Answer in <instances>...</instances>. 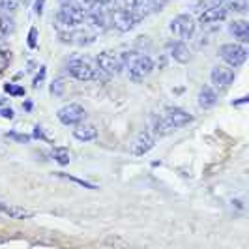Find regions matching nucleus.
<instances>
[{
	"label": "nucleus",
	"mask_w": 249,
	"mask_h": 249,
	"mask_svg": "<svg viewBox=\"0 0 249 249\" xmlns=\"http://www.w3.org/2000/svg\"><path fill=\"white\" fill-rule=\"evenodd\" d=\"M118 58H120L122 70H125L127 75H129V79L135 81V83L144 81L154 71V60L150 58L148 54H144V53L125 51V53L118 54Z\"/></svg>",
	"instance_id": "nucleus-1"
},
{
	"label": "nucleus",
	"mask_w": 249,
	"mask_h": 249,
	"mask_svg": "<svg viewBox=\"0 0 249 249\" xmlns=\"http://www.w3.org/2000/svg\"><path fill=\"white\" fill-rule=\"evenodd\" d=\"M193 120V116L186 112L184 109H167L165 112H161L156 120H154V137H165V135H171L175 133L176 129L184 127Z\"/></svg>",
	"instance_id": "nucleus-2"
},
{
	"label": "nucleus",
	"mask_w": 249,
	"mask_h": 249,
	"mask_svg": "<svg viewBox=\"0 0 249 249\" xmlns=\"http://www.w3.org/2000/svg\"><path fill=\"white\" fill-rule=\"evenodd\" d=\"M88 15V10L77 0H70V2H62V8L58 10L54 21L56 26H60L62 30H71L77 25L85 23Z\"/></svg>",
	"instance_id": "nucleus-3"
},
{
	"label": "nucleus",
	"mask_w": 249,
	"mask_h": 249,
	"mask_svg": "<svg viewBox=\"0 0 249 249\" xmlns=\"http://www.w3.org/2000/svg\"><path fill=\"white\" fill-rule=\"evenodd\" d=\"M171 32L175 34L178 39H182V41H187V39H191V37L195 36V32H197V23H195V19L189 15V13H180V15H176L171 19Z\"/></svg>",
	"instance_id": "nucleus-4"
},
{
	"label": "nucleus",
	"mask_w": 249,
	"mask_h": 249,
	"mask_svg": "<svg viewBox=\"0 0 249 249\" xmlns=\"http://www.w3.org/2000/svg\"><path fill=\"white\" fill-rule=\"evenodd\" d=\"M219 56L227 66L236 70L248 60V49L244 43H223L219 47Z\"/></svg>",
	"instance_id": "nucleus-5"
},
{
	"label": "nucleus",
	"mask_w": 249,
	"mask_h": 249,
	"mask_svg": "<svg viewBox=\"0 0 249 249\" xmlns=\"http://www.w3.org/2000/svg\"><path fill=\"white\" fill-rule=\"evenodd\" d=\"M165 4H167V0H122V8L135 13L139 19L146 17L150 13L160 12Z\"/></svg>",
	"instance_id": "nucleus-6"
},
{
	"label": "nucleus",
	"mask_w": 249,
	"mask_h": 249,
	"mask_svg": "<svg viewBox=\"0 0 249 249\" xmlns=\"http://www.w3.org/2000/svg\"><path fill=\"white\" fill-rule=\"evenodd\" d=\"M66 71L77 81H94L98 79V70L85 58H71L66 64Z\"/></svg>",
	"instance_id": "nucleus-7"
},
{
	"label": "nucleus",
	"mask_w": 249,
	"mask_h": 249,
	"mask_svg": "<svg viewBox=\"0 0 249 249\" xmlns=\"http://www.w3.org/2000/svg\"><path fill=\"white\" fill-rule=\"evenodd\" d=\"M141 21L135 13L127 12L124 8H114L111 13H109V23H111L118 32H129L133 30L137 23Z\"/></svg>",
	"instance_id": "nucleus-8"
},
{
	"label": "nucleus",
	"mask_w": 249,
	"mask_h": 249,
	"mask_svg": "<svg viewBox=\"0 0 249 249\" xmlns=\"http://www.w3.org/2000/svg\"><path fill=\"white\" fill-rule=\"evenodd\" d=\"M85 116H87V111L79 103H68V105H64L56 111V118L64 125H77L79 122L85 120Z\"/></svg>",
	"instance_id": "nucleus-9"
},
{
	"label": "nucleus",
	"mask_w": 249,
	"mask_h": 249,
	"mask_svg": "<svg viewBox=\"0 0 249 249\" xmlns=\"http://www.w3.org/2000/svg\"><path fill=\"white\" fill-rule=\"evenodd\" d=\"M210 81L213 85V90L225 92L234 81V68H231L227 64L225 66H213L212 73H210Z\"/></svg>",
	"instance_id": "nucleus-10"
},
{
	"label": "nucleus",
	"mask_w": 249,
	"mask_h": 249,
	"mask_svg": "<svg viewBox=\"0 0 249 249\" xmlns=\"http://www.w3.org/2000/svg\"><path fill=\"white\" fill-rule=\"evenodd\" d=\"M96 64H98V71L103 75H107V77H114V75L120 73V70H122L118 54H114L111 51L100 53L98 58H96Z\"/></svg>",
	"instance_id": "nucleus-11"
},
{
	"label": "nucleus",
	"mask_w": 249,
	"mask_h": 249,
	"mask_svg": "<svg viewBox=\"0 0 249 249\" xmlns=\"http://www.w3.org/2000/svg\"><path fill=\"white\" fill-rule=\"evenodd\" d=\"M229 10L225 4H212V6H204L202 12L199 13V23L202 26L206 25H215V23H221L227 19Z\"/></svg>",
	"instance_id": "nucleus-12"
},
{
	"label": "nucleus",
	"mask_w": 249,
	"mask_h": 249,
	"mask_svg": "<svg viewBox=\"0 0 249 249\" xmlns=\"http://www.w3.org/2000/svg\"><path fill=\"white\" fill-rule=\"evenodd\" d=\"M156 146V137H154V133L148 131V129H142V131H139L135 141H133V144H131V152H133V156H144V154H148L150 150Z\"/></svg>",
	"instance_id": "nucleus-13"
},
{
	"label": "nucleus",
	"mask_w": 249,
	"mask_h": 249,
	"mask_svg": "<svg viewBox=\"0 0 249 249\" xmlns=\"http://www.w3.org/2000/svg\"><path fill=\"white\" fill-rule=\"evenodd\" d=\"M167 53L178 64H187L191 60V51H189L186 41H182V39H171L167 43Z\"/></svg>",
	"instance_id": "nucleus-14"
},
{
	"label": "nucleus",
	"mask_w": 249,
	"mask_h": 249,
	"mask_svg": "<svg viewBox=\"0 0 249 249\" xmlns=\"http://www.w3.org/2000/svg\"><path fill=\"white\" fill-rule=\"evenodd\" d=\"M73 137L81 142H88V141H94L98 137V129L94 124H88V122H79L73 129Z\"/></svg>",
	"instance_id": "nucleus-15"
},
{
	"label": "nucleus",
	"mask_w": 249,
	"mask_h": 249,
	"mask_svg": "<svg viewBox=\"0 0 249 249\" xmlns=\"http://www.w3.org/2000/svg\"><path fill=\"white\" fill-rule=\"evenodd\" d=\"M0 213L8 215L10 219H30V217L34 215L30 210H25V208L8 204V202H4V200H0Z\"/></svg>",
	"instance_id": "nucleus-16"
},
{
	"label": "nucleus",
	"mask_w": 249,
	"mask_h": 249,
	"mask_svg": "<svg viewBox=\"0 0 249 249\" xmlns=\"http://www.w3.org/2000/svg\"><path fill=\"white\" fill-rule=\"evenodd\" d=\"M229 32L236 37L240 43H248L249 41V23L246 19H238L229 25Z\"/></svg>",
	"instance_id": "nucleus-17"
},
{
	"label": "nucleus",
	"mask_w": 249,
	"mask_h": 249,
	"mask_svg": "<svg viewBox=\"0 0 249 249\" xmlns=\"http://www.w3.org/2000/svg\"><path fill=\"white\" fill-rule=\"evenodd\" d=\"M197 103L200 109H210L217 103V90H213V87H202L199 90L197 96Z\"/></svg>",
	"instance_id": "nucleus-18"
},
{
	"label": "nucleus",
	"mask_w": 249,
	"mask_h": 249,
	"mask_svg": "<svg viewBox=\"0 0 249 249\" xmlns=\"http://www.w3.org/2000/svg\"><path fill=\"white\" fill-rule=\"evenodd\" d=\"M51 156H53V160H54V161L60 163V165H68V163L71 161V154H70V150L64 148V146H56V148H53Z\"/></svg>",
	"instance_id": "nucleus-19"
},
{
	"label": "nucleus",
	"mask_w": 249,
	"mask_h": 249,
	"mask_svg": "<svg viewBox=\"0 0 249 249\" xmlns=\"http://www.w3.org/2000/svg\"><path fill=\"white\" fill-rule=\"evenodd\" d=\"M223 4L227 6L229 12H236V13H246L249 6L248 0H225Z\"/></svg>",
	"instance_id": "nucleus-20"
},
{
	"label": "nucleus",
	"mask_w": 249,
	"mask_h": 249,
	"mask_svg": "<svg viewBox=\"0 0 249 249\" xmlns=\"http://www.w3.org/2000/svg\"><path fill=\"white\" fill-rule=\"evenodd\" d=\"M13 30H15V25H13L12 19L8 15H0V34L8 36V34H12Z\"/></svg>",
	"instance_id": "nucleus-21"
},
{
	"label": "nucleus",
	"mask_w": 249,
	"mask_h": 249,
	"mask_svg": "<svg viewBox=\"0 0 249 249\" xmlns=\"http://www.w3.org/2000/svg\"><path fill=\"white\" fill-rule=\"evenodd\" d=\"M21 0H0V12H15L19 10Z\"/></svg>",
	"instance_id": "nucleus-22"
},
{
	"label": "nucleus",
	"mask_w": 249,
	"mask_h": 249,
	"mask_svg": "<svg viewBox=\"0 0 249 249\" xmlns=\"http://www.w3.org/2000/svg\"><path fill=\"white\" fill-rule=\"evenodd\" d=\"M10 62H12V53H8L6 49H0V75L8 70Z\"/></svg>",
	"instance_id": "nucleus-23"
},
{
	"label": "nucleus",
	"mask_w": 249,
	"mask_h": 249,
	"mask_svg": "<svg viewBox=\"0 0 249 249\" xmlns=\"http://www.w3.org/2000/svg\"><path fill=\"white\" fill-rule=\"evenodd\" d=\"M64 90H66L64 79H56V81H53V85H51V94H53V96H62Z\"/></svg>",
	"instance_id": "nucleus-24"
},
{
	"label": "nucleus",
	"mask_w": 249,
	"mask_h": 249,
	"mask_svg": "<svg viewBox=\"0 0 249 249\" xmlns=\"http://www.w3.org/2000/svg\"><path fill=\"white\" fill-rule=\"evenodd\" d=\"M56 176H58V178H66V180H71L75 184H79V186H83V187H88V189H96L94 184L85 182V180H79V178H73V176H70V175H64V173H56Z\"/></svg>",
	"instance_id": "nucleus-25"
},
{
	"label": "nucleus",
	"mask_w": 249,
	"mask_h": 249,
	"mask_svg": "<svg viewBox=\"0 0 249 249\" xmlns=\"http://www.w3.org/2000/svg\"><path fill=\"white\" fill-rule=\"evenodd\" d=\"M37 45V30L36 28H30V32H28V47L30 49H36Z\"/></svg>",
	"instance_id": "nucleus-26"
},
{
	"label": "nucleus",
	"mask_w": 249,
	"mask_h": 249,
	"mask_svg": "<svg viewBox=\"0 0 249 249\" xmlns=\"http://www.w3.org/2000/svg\"><path fill=\"white\" fill-rule=\"evenodd\" d=\"M4 90H6L8 94H13V96H23V94H25V90H23V88L13 87V85H6V87H4Z\"/></svg>",
	"instance_id": "nucleus-27"
},
{
	"label": "nucleus",
	"mask_w": 249,
	"mask_h": 249,
	"mask_svg": "<svg viewBox=\"0 0 249 249\" xmlns=\"http://www.w3.org/2000/svg\"><path fill=\"white\" fill-rule=\"evenodd\" d=\"M45 73H47V71H45V66H41V68H39V73H37L36 79H34V88L39 87V83L45 79Z\"/></svg>",
	"instance_id": "nucleus-28"
},
{
	"label": "nucleus",
	"mask_w": 249,
	"mask_h": 249,
	"mask_svg": "<svg viewBox=\"0 0 249 249\" xmlns=\"http://www.w3.org/2000/svg\"><path fill=\"white\" fill-rule=\"evenodd\" d=\"M8 137L15 139V141H19V142H26V141H30V137L28 135H19V133H8Z\"/></svg>",
	"instance_id": "nucleus-29"
},
{
	"label": "nucleus",
	"mask_w": 249,
	"mask_h": 249,
	"mask_svg": "<svg viewBox=\"0 0 249 249\" xmlns=\"http://www.w3.org/2000/svg\"><path fill=\"white\" fill-rule=\"evenodd\" d=\"M43 4H45V0H36V6H34V10H36L37 15H41V12H43Z\"/></svg>",
	"instance_id": "nucleus-30"
},
{
	"label": "nucleus",
	"mask_w": 249,
	"mask_h": 249,
	"mask_svg": "<svg viewBox=\"0 0 249 249\" xmlns=\"http://www.w3.org/2000/svg\"><path fill=\"white\" fill-rule=\"evenodd\" d=\"M34 137L36 139H43V141H45V135H43V131H41V127H39V125H36V127H34Z\"/></svg>",
	"instance_id": "nucleus-31"
},
{
	"label": "nucleus",
	"mask_w": 249,
	"mask_h": 249,
	"mask_svg": "<svg viewBox=\"0 0 249 249\" xmlns=\"http://www.w3.org/2000/svg\"><path fill=\"white\" fill-rule=\"evenodd\" d=\"M0 114H2L4 118H8V120H12V118H13V111H12V109H2V111H0Z\"/></svg>",
	"instance_id": "nucleus-32"
}]
</instances>
